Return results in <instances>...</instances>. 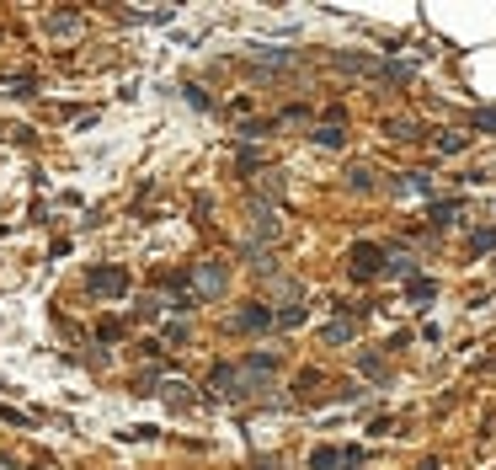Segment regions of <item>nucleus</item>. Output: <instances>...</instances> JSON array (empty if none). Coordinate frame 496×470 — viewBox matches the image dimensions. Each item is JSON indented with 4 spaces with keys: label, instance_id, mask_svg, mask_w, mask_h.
<instances>
[{
    "label": "nucleus",
    "instance_id": "nucleus-1",
    "mask_svg": "<svg viewBox=\"0 0 496 470\" xmlns=\"http://www.w3.org/2000/svg\"><path fill=\"white\" fill-rule=\"evenodd\" d=\"M86 294L118 300V294H128V273H123V267H91V273H86Z\"/></svg>",
    "mask_w": 496,
    "mask_h": 470
},
{
    "label": "nucleus",
    "instance_id": "nucleus-2",
    "mask_svg": "<svg viewBox=\"0 0 496 470\" xmlns=\"http://www.w3.org/2000/svg\"><path fill=\"white\" fill-rule=\"evenodd\" d=\"M347 257H353V262H347V267H353V278H374V273H384V251L368 246V241H357Z\"/></svg>",
    "mask_w": 496,
    "mask_h": 470
},
{
    "label": "nucleus",
    "instance_id": "nucleus-3",
    "mask_svg": "<svg viewBox=\"0 0 496 470\" xmlns=\"http://www.w3.org/2000/svg\"><path fill=\"white\" fill-rule=\"evenodd\" d=\"M224 284H230V278H224V267H214V262H198V267H192V288H198V300H219V294H224Z\"/></svg>",
    "mask_w": 496,
    "mask_h": 470
},
{
    "label": "nucleus",
    "instance_id": "nucleus-4",
    "mask_svg": "<svg viewBox=\"0 0 496 470\" xmlns=\"http://www.w3.org/2000/svg\"><path fill=\"white\" fill-rule=\"evenodd\" d=\"M272 321H278V315H272L267 305H246V310L235 315V331H267Z\"/></svg>",
    "mask_w": 496,
    "mask_h": 470
},
{
    "label": "nucleus",
    "instance_id": "nucleus-5",
    "mask_svg": "<svg viewBox=\"0 0 496 470\" xmlns=\"http://www.w3.org/2000/svg\"><path fill=\"white\" fill-rule=\"evenodd\" d=\"M341 460H353V449H331V444H326V449L310 454V470H337Z\"/></svg>",
    "mask_w": 496,
    "mask_h": 470
},
{
    "label": "nucleus",
    "instance_id": "nucleus-6",
    "mask_svg": "<svg viewBox=\"0 0 496 470\" xmlns=\"http://www.w3.org/2000/svg\"><path fill=\"white\" fill-rule=\"evenodd\" d=\"M433 294H437V284H433V278H411V284H406V300H411V305H427Z\"/></svg>",
    "mask_w": 496,
    "mask_h": 470
},
{
    "label": "nucleus",
    "instance_id": "nucleus-7",
    "mask_svg": "<svg viewBox=\"0 0 496 470\" xmlns=\"http://www.w3.org/2000/svg\"><path fill=\"white\" fill-rule=\"evenodd\" d=\"M251 225H257L261 241H272V235H278V219H272V208H251Z\"/></svg>",
    "mask_w": 496,
    "mask_h": 470
},
{
    "label": "nucleus",
    "instance_id": "nucleus-8",
    "mask_svg": "<svg viewBox=\"0 0 496 470\" xmlns=\"http://www.w3.org/2000/svg\"><path fill=\"white\" fill-rule=\"evenodd\" d=\"M384 273H395V278H411V273H417V257H411V251H395V257L384 262Z\"/></svg>",
    "mask_w": 496,
    "mask_h": 470
},
{
    "label": "nucleus",
    "instance_id": "nucleus-9",
    "mask_svg": "<svg viewBox=\"0 0 496 470\" xmlns=\"http://www.w3.org/2000/svg\"><path fill=\"white\" fill-rule=\"evenodd\" d=\"M251 64H294L288 48H251Z\"/></svg>",
    "mask_w": 496,
    "mask_h": 470
},
{
    "label": "nucleus",
    "instance_id": "nucleus-10",
    "mask_svg": "<svg viewBox=\"0 0 496 470\" xmlns=\"http://www.w3.org/2000/svg\"><path fill=\"white\" fill-rule=\"evenodd\" d=\"M166 401H171L177 411H187V407H192V390L181 385V380H171V385H166Z\"/></svg>",
    "mask_w": 496,
    "mask_h": 470
},
{
    "label": "nucleus",
    "instance_id": "nucleus-11",
    "mask_svg": "<svg viewBox=\"0 0 496 470\" xmlns=\"http://www.w3.org/2000/svg\"><path fill=\"white\" fill-rule=\"evenodd\" d=\"M347 187H353V193H368V187H374L368 166H353V171H347Z\"/></svg>",
    "mask_w": 496,
    "mask_h": 470
},
{
    "label": "nucleus",
    "instance_id": "nucleus-12",
    "mask_svg": "<svg viewBox=\"0 0 496 470\" xmlns=\"http://www.w3.org/2000/svg\"><path fill=\"white\" fill-rule=\"evenodd\" d=\"M315 144L337 150V144H341V128H337V123H320V128H315Z\"/></svg>",
    "mask_w": 496,
    "mask_h": 470
},
{
    "label": "nucleus",
    "instance_id": "nucleus-13",
    "mask_svg": "<svg viewBox=\"0 0 496 470\" xmlns=\"http://www.w3.org/2000/svg\"><path fill=\"white\" fill-rule=\"evenodd\" d=\"M75 11H54V17H48V32H70V27H75Z\"/></svg>",
    "mask_w": 496,
    "mask_h": 470
},
{
    "label": "nucleus",
    "instance_id": "nucleus-14",
    "mask_svg": "<svg viewBox=\"0 0 496 470\" xmlns=\"http://www.w3.org/2000/svg\"><path fill=\"white\" fill-rule=\"evenodd\" d=\"M427 214H433V225H448V219H454V214H459V204H454V198H448V204H433V208H427Z\"/></svg>",
    "mask_w": 496,
    "mask_h": 470
},
{
    "label": "nucleus",
    "instance_id": "nucleus-15",
    "mask_svg": "<svg viewBox=\"0 0 496 470\" xmlns=\"http://www.w3.org/2000/svg\"><path fill=\"white\" fill-rule=\"evenodd\" d=\"M304 321V305H283L278 310V326H299Z\"/></svg>",
    "mask_w": 496,
    "mask_h": 470
},
{
    "label": "nucleus",
    "instance_id": "nucleus-16",
    "mask_svg": "<svg viewBox=\"0 0 496 470\" xmlns=\"http://www.w3.org/2000/svg\"><path fill=\"white\" fill-rule=\"evenodd\" d=\"M0 86H6L11 97H27V91H32V81H27V75H11V81H0Z\"/></svg>",
    "mask_w": 496,
    "mask_h": 470
},
{
    "label": "nucleus",
    "instance_id": "nucleus-17",
    "mask_svg": "<svg viewBox=\"0 0 496 470\" xmlns=\"http://www.w3.org/2000/svg\"><path fill=\"white\" fill-rule=\"evenodd\" d=\"M347 337H353V326H347V321H337V326H326V342H337V348L347 342Z\"/></svg>",
    "mask_w": 496,
    "mask_h": 470
},
{
    "label": "nucleus",
    "instance_id": "nucleus-18",
    "mask_svg": "<svg viewBox=\"0 0 496 470\" xmlns=\"http://www.w3.org/2000/svg\"><path fill=\"white\" fill-rule=\"evenodd\" d=\"M470 246H475V251H491V246H496V230H475V235H470Z\"/></svg>",
    "mask_w": 496,
    "mask_h": 470
},
{
    "label": "nucleus",
    "instance_id": "nucleus-19",
    "mask_svg": "<svg viewBox=\"0 0 496 470\" xmlns=\"http://www.w3.org/2000/svg\"><path fill=\"white\" fill-rule=\"evenodd\" d=\"M97 331H101V337H107V342H112V337H123V321H112V315H107V321H101Z\"/></svg>",
    "mask_w": 496,
    "mask_h": 470
}]
</instances>
